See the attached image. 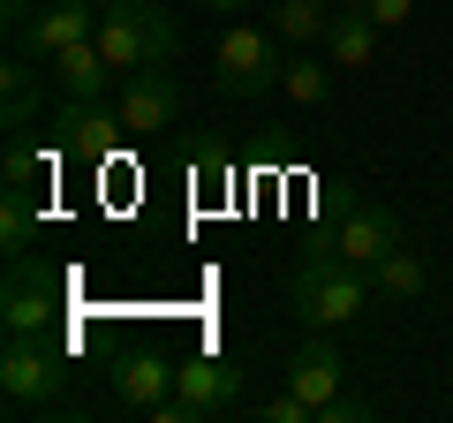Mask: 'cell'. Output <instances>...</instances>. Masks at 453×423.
<instances>
[{"label": "cell", "instance_id": "cell-1", "mask_svg": "<svg viewBox=\"0 0 453 423\" xmlns=\"http://www.w3.org/2000/svg\"><path fill=\"white\" fill-rule=\"evenodd\" d=\"M378 303L371 273L356 258H340V250H303L288 273V310L303 318L310 333H333V326H356L363 310Z\"/></svg>", "mask_w": 453, "mask_h": 423}, {"label": "cell", "instance_id": "cell-2", "mask_svg": "<svg viewBox=\"0 0 453 423\" xmlns=\"http://www.w3.org/2000/svg\"><path fill=\"white\" fill-rule=\"evenodd\" d=\"M98 53L113 61V76H136V68H174L181 61V23L166 16L159 0H121V8H98Z\"/></svg>", "mask_w": 453, "mask_h": 423}, {"label": "cell", "instance_id": "cell-3", "mask_svg": "<svg viewBox=\"0 0 453 423\" xmlns=\"http://www.w3.org/2000/svg\"><path fill=\"white\" fill-rule=\"evenodd\" d=\"M211 76H219L226 98L280 91V76H288V38H280L273 23H226L219 53H211Z\"/></svg>", "mask_w": 453, "mask_h": 423}, {"label": "cell", "instance_id": "cell-4", "mask_svg": "<svg viewBox=\"0 0 453 423\" xmlns=\"http://www.w3.org/2000/svg\"><path fill=\"white\" fill-rule=\"evenodd\" d=\"M242 401V371L226 356H174V393L151 408V423H204Z\"/></svg>", "mask_w": 453, "mask_h": 423}, {"label": "cell", "instance_id": "cell-5", "mask_svg": "<svg viewBox=\"0 0 453 423\" xmlns=\"http://www.w3.org/2000/svg\"><path fill=\"white\" fill-rule=\"evenodd\" d=\"M68 386V363L53 341H38V333H8V348H0V401L16 408H53Z\"/></svg>", "mask_w": 453, "mask_h": 423}, {"label": "cell", "instance_id": "cell-6", "mask_svg": "<svg viewBox=\"0 0 453 423\" xmlns=\"http://www.w3.org/2000/svg\"><path fill=\"white\" fill-rule=\"evenodd\" d=\"M113 144H129L121 106H106V98H61V114H53V151L98 166V159H113Z\"/></svg>", "mask_w": 453, "mask_h": 423}, {"label": "cell", "instance_id": "cell-7", "mask_svg": "<svg viewBox=\"0 0 453 423\" xmlns=\"http://www.w3.org/2000/svg\"><path fill=\"white\" fill-rule=\"evenodd\" d=\"M401 219H393V204H378V196H348V204H333V250L340 258H356L363 273H371L386 250H401Z\"/></svg>", "mask_w": 453, "mask_h": 423}, {"label": "cell", "instance_id": "cell-8", "mask_svg": "<svg viewBox=\"0 0 453 423\" xmlns=\"http://www.w3.org/2000/svg\"><path fill=\"white\" fill-rule=\"evenodd\" d=\"M121 129H129V144H151V136H166V121L181 114V83L174 68H136V76H121Z\"/></svg>", "mask_w": 453, "mask_h": 423}, {"label": "cell", "instance_id": "cell-9", "mask_svg": "<svg viewBox=\"0 0 453 423\" xmlns=\"http://www.w3.org/2000/svg\"><path fill=\"white\" fill-rule=\"evenodd\" d=\"M53 310H61V280L38 273L31 258H8V295H0L8 333H38V341H53Z\"/></svg>", "mask_w": 453, "mask_h": 423}, {"label": "cell", "instance_id": "cell-10", "mask_svg": "<svg viewBox=\"0 0 453 423\" xmlns=\"http://www.w3.org/2000/svg\"><path fill=\"white\" fill-rule=\"evenodd\" d=\"M98 31V0H38L31 23L16 31V46L31 53V61H53V53H68L76 38Z\"/></svg>", "mask_w": 453, "mask_h": 423}, {"label": "cell", "instance_id": "cell-11", "mask_svg": "<svg viewBox=\"0 0 453 423\" xmlns=\"http://www.w3.org/2000/svg\"><path fill=\"white\" fill-rule=\"evenodd\" d=\"M288 393H303L310 408H325V401L348 393V363H340V348L325 341V333H310V341L288 356Z\"/></svg>", "mask_w": 453, "mask_h": 423}, {"label": "cell", "instance_id": "cell-12", "mask_svg": "<svg viewBox=\"0 0 453 423\" xmlns=\"http://www.w3.org/2000/svg\"><path fill=\"white\" fill-rule=\"evenodd\" d=\"M166 393H174V356H159V348H144L113 371V408H129V416H151Z\"/></svg>", "mask_w": 453, "mask_h": 423}, {"label": "cell", "instance_id": "cell-13", "mask_svg": "<svg viewBox=\"0 0 453 423\" xmlns=\"http://www.w3.org/2000/svg\"><path fill=\"white\" fill-rule=\"evenodd\" d=\"M46 83L61 98H106V83H121V76H113V61L98 53V38H76L68 53H53V61H46Z\"/></svg>", "mask_w": 453, "mask_h": 423}, {"label": "cell", "instance_id": "cell-14", "mask_svg": "<svg viewBox=\"0 0 453 423\" xmlns=\"http://www.w3.org/2000/svg\"><path fill=\"white\" fill-rule=\"evenodd\" d=\"M318 53H325L333 68H348V76H356V68H371V61H378V23L363 16L356 0H348V8H333V23H325Z\"/></svg>", "mask_w": 453, "mask_h": 423}, {"label": "cell", "instance_id": "cell-15", "mask_svg": "<svg viewBox=\"0 0 453 423\" xmlns=\"http://www.w3.org/2000/svg\"><path fill=\"white\" fill-rule=\"evenodd\" d=\"M38 68L46 61H31V53H8V68H0V121L8 129H31V114H38Z\"/></svg>", "mask_w": 453, "mask_h": 423}, {"label": "cell", "instance_id": "cell-16", "mask_svg": "<svg viewBox=\"0 0 453 423\" xmlns=\"http://www.w3.org/2000/svg\"><path fill=\"white\" fill-rule=\"evenodd\" d=\"M371 288H378V295H386V303H416V295H423V288H431V265H423V258H416V250H408V242H401V250H386V258H378V265H371Z\"/></svg>", "mask_w": 453, "mask_h": 423}, {"label": "cell", "instance_id": "cell-17", "mask_svg": "<svg viewBox=\"0 0 453 423\" xmlns=\"http://www.w3.org/2000/svg\"><path fill=\"white\" fill-rule=\"evenodd\" d=\"M265 23H273L288 46H318L325 23H333V0H265Z\"/></svg>", "mask_w": 453, "mask_h": 423}, {"label": "cell", "instance_id": "cell-18", "mask_svg": "<svg viewBox=\"0 0 453 423\" xmlns=\"http://www.w3.org/2000/svg\"><path fill=\"white\" fill-rule=\"evenodd\" d=\"M280 91H288L295 106H325V98H333V61H325V53H288Z\"/></svg>", "mask_w": 453, "mask_h": 423}, {"label": "cell", "instance_id": "cell-19", "mask_svg": "<svg viewBox=\"0 0 453 423\" xmlns=\"http://www.w3.org/2000/svg\"><path fill=\"white\" fill-rule=\"evenodd\" d=\"M38 174H46V151H38L23 129H8V159H0V181L31 196V189H38Z\"/></svg>", "mask_w": 453, "mask_h": 423}, {"label": "cell", "instance_id": "cell-20", "mask_svg": "<svg viewBox=\"0 0 453 423\" xmlns=\"http://www.w3.org/2000/svg\"><path fill=\"white\" fill-rule=\"evenodd\" d=\"M0 242H8V258H31V196L23 189L0 196Z\"/></svg>", "mask_w": 453, "mask_h": 423}, {"label": "cell", "instance_id": "cell-21", "mask_svg": "<svg viewBox=\"0 0 453 423\" xmlns=\"http://www.w3.org/2000/svg\"><path fill=\"white\" fill-rule=\"evenodd\" d=\"M356 8H363V16L378 23V31H401V23L416 16V0H356Z\"/></svg>", "mask_w": 453, "mask_h": 423}, {"label": "cell", "instance_id": "cell-22", "mask_svg": "<svg viewBox=\"0 0 453 423\" xmlns=\"http://www.w3.org/2000/svg\"><path fill=\"white\" fill-rule=\"evenodd\" d=\"M31 8H38V0H0V16H8V31H23V23H31Z\"/></svg>", "mask_w": 453, "mask_h": 423}, {"label": "cell", "instance_id": "cell-23", "mask_svg": "<svg viewBox=\"0 0 453 423\" xmlns=\"http://www.w3.org/2000/svg\"><path fill=\"white\" fill-rule=\"evenodd\" d=\"M204 8H219V16H226V8H265V0H204Z\"/></svg>", "mask_w": 453, "mask_h": 423}, {"label": "cell", "instance_id": "cell-24", "mask_svg": "<svg viewBox=\"0 0 453 423\" xmlns=\"http://www.w3.org/2000/svg\"><path fill=\"white\" fill-rule=\"evenodd\" d=\"M98 8H121V0H98Z\"/></svg>", "mask_w": 453, "mask_h": 423}]
</instances>
